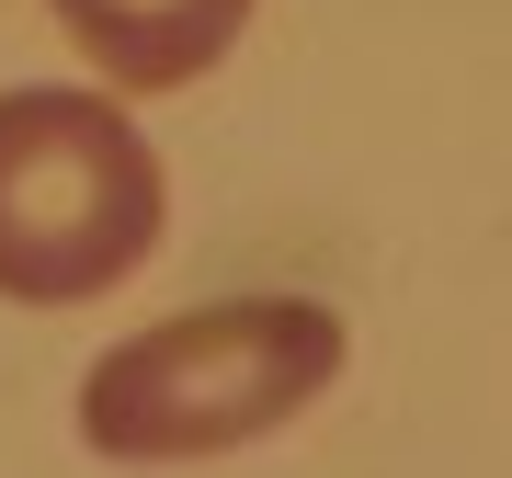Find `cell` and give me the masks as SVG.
Returning <instances> with one entry per match:
<instances>
[{
    "instance_id": "2",
    "label": "cell",
    "mask_w": 512,
    "mask_h": 478,
    "mask_svg": "<svg viewBox=\"0 0 512 478\" xmlns=\"http://www.w3.org/2000/svg\"><path fill=\"white\" fill-rule=\"evenodd\" d=\"M171 171L103 92H0V308H92L160 251Z\"/></svg>"
},
{
    "instance_id": "3",
    "label": "cell",
    "mask_w": 512,
    "mask_h": 478,
    "mask_svg": "<svg viewBox=\"0 0 512 478\" xmlns=\"http://www.w3.org/2000/svg\"><path fill=\"white\" fill-rule=\"evenodd\" d=\"M46 12L92 46L103 80H126V92H183V80H205L239 46L251 0H46Z\"/></svg>"
},
{
    "instance_id": "1",
    "label": "cell",
    "mask_w": 512,
    "mask_h": 478,
    "mask_svg": "<svg viewBox=\"0 0 512 478\" xmlns=\"http://www.w3.org/2000/svg\"><path fill=\"white\" fill-rule=\"evenodd\" d=\"M342 319L319 296H228V308H183L160 331L114 342L80 376V433L114 467H194L228 444L285 433L308 399L342 376Z\"/></svg>"
}]
</instances>
